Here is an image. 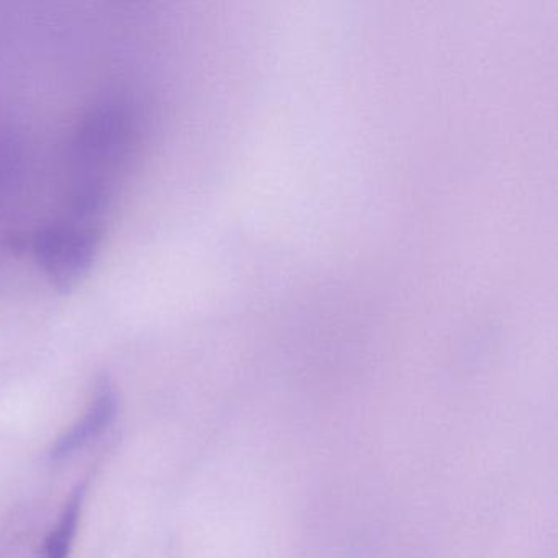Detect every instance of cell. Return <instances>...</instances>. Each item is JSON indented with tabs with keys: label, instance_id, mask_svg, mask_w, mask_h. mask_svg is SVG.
<instances>
[{
	"label": "cell",
	"instance_id": "1",
	"mask_svg": "<svg viewBox=\"0 0 558 558\" xmlns=\"http://www.w3.org/2000/svg\"><path fill=\"white\" fill-rule=\"evenodd\" d=\"M116 393H113L112 388L104 385L97 391L96 398L87 408L84 416L76 421L51 447V457L54 460H61L73 456L76 450L83 449L90 440L99 437L116 420Z\"/></svg>",
	"mask_w": 558,
	"mask_h": 558
},
{
	"label": "cell",
	"instance_id": "2",
	"mask_svg": "<svg viewBox=\"0 0 558 558\" xmlns=\"http://www.w3.org/2000/svg\"><path fill=\"white\" fill-rule=\"evenodd\" d=\"M86 488L87 483H83L74 489L73 495L70 496L66 506H64L63 512H61L60 521L45 538L38 558H70L77 527H80Z\"/></svg>",
	"mask_w": 558,
	"mask_h": 558
}]
</instances>
